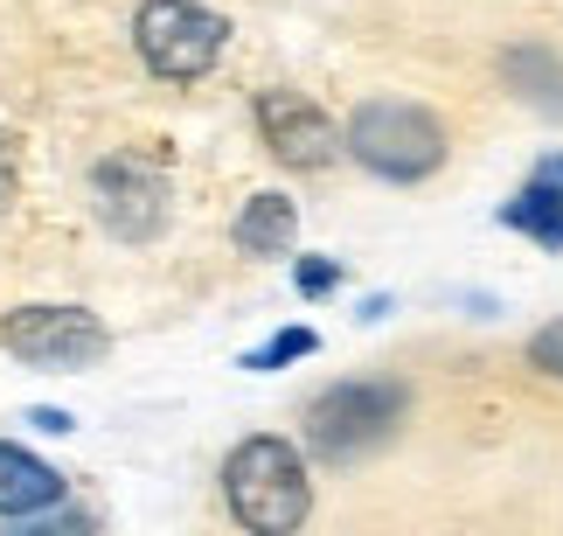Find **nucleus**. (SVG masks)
I'll return each instance as SVG.
<instances>
[{
    "instance_id": "obj_16",
    "label": "nucleus",
    "mask_w": 563,
    "mask_h": 536,
    "mask_svg": "<svg viewBox=\"0 0 563 536\" xmlns=\"http://www.w3.org/2000/svg\"><path fill=\"white\" fill-rule=\"evenodd\" d=\"M8 203H14V146L0 140V217H8Z\"/></svg>"
},
{
    "instance_id": "obj_6",
    "label": "nucleus",
    "mask_w": 563,
    "mask_h": 536,
    "mask_svg": "<svg viewBox=\"0 0 563 536\" xmlns=\"http://www.w3.org/2000/svg\"><path fill=\"white\" fill-rule=\"evenodd\" d=\"M91 217L112 230L119 244H154L167 230V217H175V182H167L161 161L119 146V154H104L91 167Z\"/></svg>"
},
{
    "instance_id": "obj_8",
    "label": "nucleus",
    "mask_w": 563,
    "mask_h": 536,
    "mask_svg": "<svg viewBox=\"0 0 563 536\" xmlns=\"http://www.w3.org/2000/svg\"><path fill=\"white\" fill-rule=\"evenodd\" d=\"M63 502H70V474L49 467L42 453H29V446L0 439V516L8 523H42V516H56Z\"/></svg>"
},
{
    "instance_id": "obj_12",
    "label": "nucleus",
    "mask_w": 563,
    "mask_h": 536,
    "mask_svg": "<svg viewBox=\"0 0 563 536\" xmlns=\"http://www.w3.org/2000/svg\"><path fill=\"white\" fill-rule=\"evenodd\" d=\"M307 355H320V335H313V328H278L265 349H251V355H244V370L272 376V370H286V362H307Z\"/></svg>"
},
{
    "instance_id": "obj_3",
    "label": "nucleus",
    "mask_w": 563,
    "mask_h": 536,
    "mask_svg": "<svg viewBox=\"0 0 563 536\" xmlns=\"http://www.w3.org/2000/svg\"><path fill=\"white\" fill-rule=\"evenodd\" d=\"M410 412V391L397 376H349V383H328L307 412V446L320 467H355L369 460L376 446L397 439V425Z\"/></svg>"
},
{
    "instance_id": "obj_11",
    "label": "nucleus",
    "mask_w": 563,
    "mask_h": 536,
    "mask_svg": "<svg viewBox=\"0 0 563 536\" xmlns=\"http://www.w3.org/2000/svg\"><path fill=\"white\" fill-rule=\"evenodd\" d=\"M501 223L515 230V238L543 244V251H563V182H556V175H529V182L501 203Z\"/></svg>"
},
{
    "instance_id": "obj_4",
    "label": "nucleus",
    "mask_w": 563,
    "mask_h": 536,
    "mask_svg": "<svg viewBox=\"0 0 563 536\" xmlns=\"http://www.w3.org/2000/svg\"><path fill=\"white\" fill-rule=\"evenodd\" d=\"M133 50L161 84H195L209 77L230 50V21L202 0H140L133 14Z\"/></svg>"
},
{
    "instance_id": "obj_5",
    "label": "nucleus",
    "mask_w": 563,
    "mask_h": 536,
    "mask_svg": "<svg viewBox=\"0 0 563 536\" xmlns=\"http://www.w3.org/2000/svg\"><path fill=\"white\" fill-rule=\"evenodd\" d=\"M0 349L29 370H91L112 355V328L70 299H29V307L0 314Z\"/></svg>"
},
{
    "instance_id": "obj_13",
    "label": "nucleus",
    "mask_w": 563,
    "mask_h": 536,
    "mask_svg": "<svg viewBox=\"0 0 563 536\" xmlns=\"http://www.w3.org/2000/svg\"><path fill=\"white\" fill-rule=\"evenodd\" d=\"M292 286H299V299H328L334 286H341V259H292Z\"/></svg>"
},
{
    "instance_id": "obj_15",
    "label": "nucleus",
    "mask_w": 563,
    "mask_h": 536,
    "mask_svg": "<svg viewBox=\"0 0 563 536\" xmlns=\"http://www.w3.org/2000/svg\"><path fill=\"white\" fill-rule=\"evenodd\" d=\"M29 425H35V433H49V439H63V433H77V418L63 412V404H35V412H29Z\"/></svg>"
},
{
    "instance_id": "obj_1",
    "label": "nucleus",
    "mask_w": 563,
    "mask_h": 536,
    "mask_svg": "<svg viewBox=\"0 0 563 536\" xmlns=\"http://www.w3.org/2000/svg\"><path fill=\"white\" fill-rule=\"evenodd\" d=\"M223 508L236 516V529L251 536H292L313 516V474L307 453L278 433H251L223 453Z\"/></svg>"
},
{
    "instance_id": "obj_10",
    "label": "nucleus",
    "mask_w": 563,
    "mask_h": 536,
    "mask_svg": "<svg viewBox=\"0 0 563 536\" xmlns=\"http://www.w3.org/2000/svg\"><path fill=\"white\" fill-rule=\"evenodd\" d=\"M230 238L244 259H286V251L299 244V203L286 196V188H257V196L236 209Z\"/></svg>"
},
{
    "instance_id": "obj_7",
    "label": "nucleus",
    "mask_w": 563,
    "mask_h": 536,
    "mask_svg": "<svg viewBox=\"0 0 563 536\" xmlns=\"http://www.w3.org/2000/svg\"><path fill=\"white\" fill-rule=\"evenodd\" d=\"M251 119H257L265 154L278 167H292V175H328L341 161V125L328 119V105L292 91V84H265V91L251 98Z\"/></svg>"
},
{
    "instance_id": "obj_2",
    "label": "nucleus",
    "mask_w": 563,
    "mask_h": 536,
    "mask_svg": "<svg viewBox=\"0 0 563 536\" xmlns=\"http://www.w3.org/2000/svg\"><path fill=\"white\" fill-rule=\"evenodd\" d=\"M341 154L389 188H418L445 167L452 133L418 98H362L349 112V125H341Z\"/></svg>"
},
{
    "instance_id": "obj_14",
    "label": "nucleus",
    "mask_w": 563,
    "mask_h": 536,
    "mask_svg": "<svg viewBox=\"0 0 563 536\" xmlns=\"http://www.w3.org/2000/svg\"><path fill=\"white\" fill-rule=\"evenodd\" d=\"M529 362H536L543 376L563 383V314L550 320V328H536V335H529Z\"/></svg>"
},
{
    "instance_id": "obj_9",
    "label": "nucleus",
    "mask_w": 563,
    "mask_h": 536,
    "mask_svg": "<svg viewBox=\"0 0 563 536\" xmlns=\"http://www.w3.org/2000/svg\"><path fill=\"white\" fill-rule=\"evenodd\" d=\"M494 70H501V91L515 105H529L536 119L563 125V56L550 50V42H508Z\"/></svg>"
}]
</instances>
